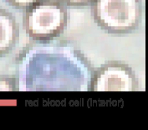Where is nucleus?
<instances>
[{
  "label": "nucleus",
  "mask_w": 148,
  "mask_h": 130,
  "mask_svg": "<svg viewBox=\"0 0 148 130\" xmlns=\"http://www.w3.org/2000/svg\"><path fill=\"white\" fill-rule=\"evenodd\" d=\"M68 22L69 13L60 0H40L23 12V29L36 43L47 44L60 36Z\"/></svg>",
  "instance_id": "obj_1"
},
{
  "label": "nucleus",
  "mask_w": 148,
  "mask_h": 130,
  "mask_svg": "<svg viewBox=\"0 0 148 130\" xmlns=\"http://www.w3.org/2000/svg\"><path fill=\"white\" fill-rule=\"evenodd\" d=\"M90 12L101 30L113 35H125L140 26L142 0H94Z\"/></svg>",
  "instance_id": "obj_2"
},
{
  "label": "nucleus",
  "mask_w": 148,
  "mask_h": 130,
  "mask_svg": "<svg viewBox=\"0 0 148 130\" xmlns=\"http://www.w3.org/2000/svg\"><path fill=\"white\" fill-rule=\"evenodd\" d=\"M139 86V79L128 64L122 61H110L95 70L89 91L136 92Z\"/></svg>",
  "instance_id": "obj_3"
},
{
  "label": "nucleus",
  "mask_w": 148,
  "mask_h": 130,
  "mask_svg": "<svg viewBox=\"0 0 148 130\" xmlns=\"http://www.w3.org/2000/svg\"><path fill=\"white\" fill-rule=\"evenodd\" d=\"M19 39V26L15 17L7 9L0 8V58L8 56Z\"/></svg>",
  "instance_id": "obj_4"
},
{
  "label": "nucleus",
  "mask_w": 148,
  "mask_h": 130,
  "mask_svg": "<svg viewBox=\"0 0 148 130\" xmlns=\"http://www.w3.org/2000/svg\"><path fill=\"white\" fill-rule=\"evenodd\" d=\"M18 79L12 75H0V91L15 92L18 90Z\"/></svg>",
  "instance_id": "obj_5"
},
{
  "label": "nucleus",
  "mask_w": 148,
  "mask_h": 130,
  "mask_svg": "<svg viewBox=\"0 0 148 130\" xmlns=\"http://www.w3.org/2000/svg\"><path fill=\"white\" fill-rule=\"evenodd\" d=\"M40 0H4L8 4L17 9L24 10Z\"/></svg>",
  "instance_id": "obj_6"
},
{
  "label": "nucleus",
  "mask_w": 148,
  "mask_h": 130,
  "mask_svg": "<svg viewBox=\"0 0 148 130\" xmlns=\"http://www.w3.org/2000/svg\"><path fill=\"white\" fill-rule=\"evenodd\" d=\"M65 6L69 7H85L90 5L94 0H60Z\"/></svg>",
  "instance_id": "obj_7"
}]
</instances>
